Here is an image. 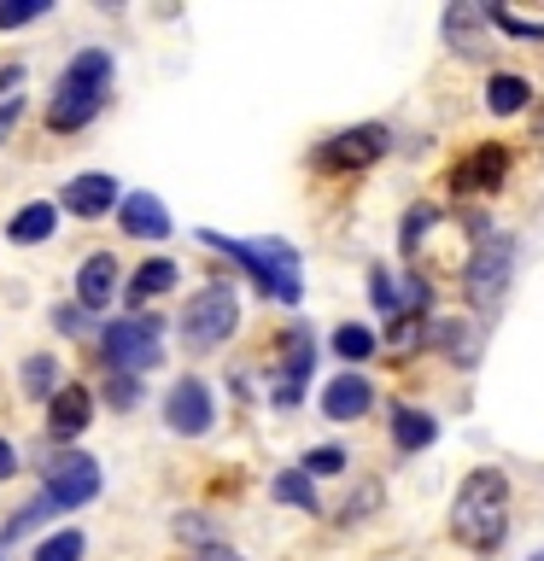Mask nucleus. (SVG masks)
I'll use <instances>...</instances> for the list:
<instances>
[{
  "label": "nucleus",
  "instance_id": "obj_18",
  "mask_svg": "<svg viewBox=\"0 0 544 561\" xmlns=\"http://www.w3.org/2000/svg\"><path fill=\"white\" fill-rule=\"evenodd\" d=\"M53 228H59V205H47V199H35L24 210H12V222H7V240L12 245H42Z\"/></svg>",
  "mask_w": 544,
  "mask_h": 561
},
{
  "label": "nucleus",
  "instance_id": "obj_26",
  "mask_svg": "<svg viewBox=\"0 0 544 561\" xmlns=\"http://www.w3.org/2000/svg\"><path fill=\"white\" fill-rule=\"evenodd\" d=\"M333 351H340V363H369L375 357V333L345 322V328H333Z\"/></svg>",
  "mask_w": 544,
  "mask_h": 561
},
{
  "label": "nucleus",
  "instance_id": "obj_24",
  "mask_svg": "<svg viewBox=\"0 0 544 561\" xmlns=\"http://www.w3.org/2000/svg\"><path fill=\"white\" fill-rule=\"evenodd\" d=\"M270 491H275L281 503L305 508V515H316V508H322V503H316V485H310V473H305V468H281Z\"/></svg>",
  "mask_w": 544,
  "mask_h": 561
},
{
  "label": "nucleus",
  "instance_id": "obj_3",
  "mask_svg": "<svg viewBox=\"0 0 544 561\" xmlns=\"http://www.w3.org/2000/svg\"><path fill=\"white\" fill-rule=\"evenodd\" d=\"M112 53L105 47H82L77 59L65 65V77H59V94H53L47 105V129H82V123H94L100 117V105L105 94H112Z\"/></svg>",
  "mask_w": 544,
  "mask_h": 561
},
{
  "label": "nucleus",
  "instance_id": "obj_28",
  "mask_svg": "<svg viewBox=\"0 0 544 561\" xmlns=\"http://www.w3.org/2000/svg\"><path fill=\"white\" fill-rule=\"evenodd\" d=\"M439 222V210L433 205H410V210H404V234H398V245H404V252H421V240H428V228Z\"/></svg>",
  "mask_w": 544,
  "mask_h": 561
},
{
  "label": "nucleus",
  "instance_id": "obj_33",
  "mask_svg": "<svg viewBox=\"0 0 544 561\" xmlns=\"http://www.w3.org/2000/svg\"><path fill=\"white\" fill-rule=\"evenodd\" d=\"M375 508H381V485H363L351 503H340V520H345V526H351V520H369Z\"/></svg>",
  "mask_w": 544,
  "mask_h": 561
},
{
  "label": "nucleus",
  "instance_id": "obj_16",
  "mask_svg": "<svg viewBox=\"0 0 544 561\" xmlns=\"http://www.w3.org/2000/svg\"><path fill=\"white\" fill-rule=\"evenodd\" d=\"M117 210H123V234L129 240H165L170 234V210L158 205L152 193H129Z\"/></svg>",
  "mask_w": 544,
  "mask_h": 561
},
{
  "label": "nucleus",
  "instance_id": "obj_11",
  "mask_svg": "<svg viewBox=\"0 0 544 561\" xmlns=\"http://www.w3.org/2000/svg\"><path fill=\"white\" fill-rule=\"evenodd\" d=\"M117 280H123V263L112 252H88L82 270H77V305L82 310H105L117 298Z\"/></svg>",
  "mask_w": 544,
  "mask_h": 561
},
{
  "label": "nucleus",
  "instance_id": "obj_38",
  "mask_svg": "<svg viewBox=\"0 0 544 561\" xmlns=\"http://www.w3.org/2000/svg\"><path fill=\"white\" fill-rule=\"evenodd\" d=\"M200 561H235V550H223V543H205Z\"/></svg>",
  "mask_w": 544,
  "mask_h": 561
},
{
  "label": "nucleus",
  "instance_id": "obj_20",
  "mask_svg": "<svg viewBox=\"0 0 544 561\" xmlns=\"http://www.w3.org/2000/svg\"><path fill=\"white\" fill-rule=\"evenodd\" d=\"M369 298H375V310L386 316V322H410V280H404V275L375 270V275H369Z\"/></svg>",
  "mask_w": 544,
  "mask_h": 561
},
{
  "label": "nucleus",
  "instance_id": "obj_19",
  "mask_svg": "<svg viewBox=\"0 0 544 561\" xmlns=\"http://www.w3.org/2000/svg\"><path fill=\"white\" fill-rule=\"evenodd\" d=\"M439 438V421L428 415V410H410V403H393V445L398 450H428Z\"/></svg>",
  "mask_w": 544,
  "mask_h": 561
},
{
  "label": "nucleus",
  "instance_id": "obj_9",
  "mask_svg": "<svg viewBox=\"0 0 544 561\" xmlns=\"http://www.w3.org/2000/svg\"><path fill=\"white\" fill-rule=\"evenodd\" d=\"M509 182V152L503 147H474L445 170V187L456 199H474V193H498Z\"/></svg>",
  "mask_w": 544,
  "mask_h": 561
},
{
  "label": "nucleus",
  "instance_id": "obj_14",
  "mask_svg": "<svg viewBox=\"0 0 544 561\" xmlns=\"http://www.w3.org/2000/svg\"><path fill=\"white\" fill-rule=\"evenodd\" d=\"M88 421H94V398H88V386L65 380L59 398L47 403V433L53 438H77V433H88Z\"/></svg>",
  "mask_w": 544,
  "mask_h": 561
},
{
  "label": "nucleus",
  "instance_id": "obj_7",
  "mask_svg": "<svg viewBox=\"0 0 544 561\" xmlns=\"http://www.w3.org/2000/svg\"><path fill=\"white\" fill-rule=\"evenodd\" d=\"M386 152H393V129H386V123H358V129L328 135L322 147L310 152V164H316V170H328V175H351V170L381 164Z\"/></svg>",
  "mask_w": 544,
  "mask_h": 561
},
{
  "label": "nucleus",
  "instance_id": "obj_25",
  "mask_svg": "<svg viewBox=\"0 0 544 561\" xmlns=\"http://www.w3.org/2000/svg\"><path fill=\"white\" fill-rule=\"evenodd\" d=\"M47 515H59V503H53L47 491H42V497H35L30 508H18V515L7 520V533H0V543H18V538H30V533H35V526H42Z\"/></svg>",
  "mask_w": 544,
  "mask_h": 561
},
{
  "label": "nucleus",
  "instance_id": "obj_12",
  "mask_svg": "<svg viewBox=\"0 0 544 561\" xmlns=\"http://www.w3.org/2000/svg\"><path fill=\"white\" fill-rule=\"evenodd\" d=\"M486 24H491V7H480V0H456L439 30H445V42L463 53V59H480L486 53Z\"/></svg>",
  "mask_w": 544,
  "mask_h": 561
},
{
  "label": "nucleus",
  "instance_id": "obj_21",
  "mask_svg": "<svg viewBox=\"0 0 544 561\" xmlns=\"http://www.w3.org/2000/svg\"><path fill=\"white\" fill-rule=\"evenodd\" d=\"M480 333H486V328H474V322H463V316H456V322H433L428 340L445 345L463 368H474V357H480Z\"/></svg>",
  "mask_w": 544,
  "mask_h": 561
},
{
  "label": "nucleus",
  "instance_id": "obj_34",
  "mask_svg": "<svg viewBox=\"0 0 544 561\" xmlns=\"http://www.w3.org/2000/svg\"><path fill=\"white\" fill-rule=\"evenodd\" d=\"M53 328H59V333H82L88 328V310L82 305H53Z\"/></svg>",
  "mask_w": 544,
  "mask_h": 561
},
{
  "label": "nucleus",
  "instance_id": "obj_13",
  "mask_svg": "<svg viewBox=\"0 0 544 561\" xmlns=\"http://www.w3.org/2000/svg\"><path fill=\"white\" fill-rule=\"evenodd\" d=\"M117 205V182L105 170H82L65 182V210L70 217H105V210Z\"/></svg>",
  "mask_w": 544,
  "mask_h": 561
},
{
  "label": "nucleus",
  "instance_id": "obj_22",
  "mask_svg": "<svg viewBox=\"0 0 544 561\" xmlns=\"http://www.w3.org/2000/svg\"><path fill=\"white\" fill-rule=\"evenodd\" d=\"M526 100H533V82H526V77H509V70H498V77L486 82V105H491L498 117L526 112Z\"/></svg>",
  "mask_w": 544,
  "mask_h": 561
},
{
  "label": "nucleus",
  "instance_id": "obj_6",
  "mask_svg": "<svg viewBox=\"0 0 544 561\" xmlns=\"http://www.w3.org/2000/svg\"><path fill=\"white\" fill-rule=\"evenodd\" d=\"M100 351L117 375L135 380V375H147V368L165 363V333H158V322H147V316H123V322H105Z\"/></svg>",
  "mask_w": 544,
  "mask_h": 561
},
{
  "label": "nucleus",
  "instance_id": "obj_30",
  "mask_svg": "<svg viewBox=\"0 0 544 561\" xmlns=\"http://www.w3.org/2000/svg\"><path fill=\"white\" fill-rule=\"evenodd\" d=\"M35 561H82V533L77 526H65V533H53L42 550H35Z\"/></svg>",
  "mask_w": 544,
  "mask_h": 561
},
{
  "label": "nucleus",
  "instance_id": "obj_2",
  "mask_svg": "<svg viewBox=\"0 0 544 561\" xmlns=\"http://www.w3.org/2000/svg\"><path fill=\"white\" fill-rule=\"evenodd\" d=\"M509 480L498 468H474L463 491H456V503H451V533L468 543V550H498L503 533H509Z\"/></svg>",
  "mask_w": 544,
  "mask_h": 561
},
{
  "label": "nucleus",
  "instance_id": "obj_10",
  "mask_svg": "<svg viewBox=\"0 0 544 561\" xmlns=\"http://www.w3.org/2000/svg\"><path fill=\"white\" fill-rule=\"evenodd\" d=\"M47 497L59 503V515H65V508L94 503L100 497V462H94V456H82V450H65L59 462L47 468Z\"/></svg>",
  "mask_w": 544,
  "mask_h": 561
},
{
  "label": "nucleus",
  "instance_id": "obj_15",
  "mask_svg": "<svg viewBox=\"0 0 544 561\" xmlns=\"http://www.w3.org/2000/svg\"><path fill=\"white\" fill-rule=\"evenodd\" d=\"M369 403H375V386L363 375H333L328 392H322V415L328 421H358V415H369Z\"/></svg>",
  "mask_w": 544,
  "mask_h": 561
},
{
  "label": "nucleus",
  "instance_id": "obj_8",
  "mask_svg": "<svg viewBox=\"0 0 544 561\" xmlns=\"http://www.w3.org/2000/svg\"><path fill=\"white\" fill-rule=\"evenodd\" d=\"M165 421H170V433H182V438L211 433V421H217V398H211V386L200 375H182L165 392Z\"/></svg>",
  "mask_w": 544,
  "mask_h": 561
},
{
  "label": "nucleus",
  "instance_id": "obj_37",
  "mask_svg": "<svg viewBox=\"0 0 544 561\" xmlns=\"http://www.w3.org/2000/svg\"><path fill=\"white\" fill-rule=\"evenodd\" d=\"M7 473H18V450L7 445V438H0V480H7Z\"/></svg>",
  "mask_w": 544,
  "mask_h": 561
},
{
  "label": "nucleus",
  "instance_id": "obj_27",
  "mask_svg": "<svg viewBox=\"0 0 544 561\" xmlns=\"http://www.w3.org/2000/svg\"><path fill=\"white\" fill-rule=\"evenodd\" d=\"M24 392L30 398H59V368H53V357H30L24 363Z\"/></svg>",
  "mask_w": 544,
  "mask_h": 561
},
{
  "label": "nucleus",
  "instance_id": "obj_32",
  "mask_svg": "<svg viewBox=\"0 0 544 561\" xmlns=\"http://www.w3.org/2000/svg\"><path fill=\"white\" fill-rule=\"evenodd\" d=\"M35 18H47V0H7V7H0V30L35 24Z\"/></svg>",
  "mask_w": 544,
  "mask_h": 561
},
{
  "label": "nucleus",
  "instance_id": "obj_4",
  "mask_svg": "<svg viewBox=\"0 0 544 561\" xmlns=\"http://www.w3.org/2000/svg\"><path fill=\"white\" fill-rule=\"evenodd\" d=\"M509 280H515V234H503V228H491L486 240H474V257L463 270V293L474 310H498Z\"/></svg>",
  "mask_w": 544,
  "mask_h": 561
},
{
  "label": "nucleus",
  "instance_id": "obj_23",
  "mask_svg": "<svg viewBox=\"0 0 544 561\" xmlns=\"http://www.w3.org/2000/svg\"><path fill=\"white\" fill-rule=\"evenodd\" d=\"M170 287H175V263L170 257H147L135 270V280H129V305H147V298L170 293Z\"/></svg>",
  "mask_w": 544,
  "mask_h": 561
},
{
  "label": "nucleus",
  "instance_id": "obj_17",
  "mask_svg": "<svg viewBox=\"0 0 544 561\" xmlns=\"http://www.w3.org/2000/svg\"><path fill=\"white\" fill-rule=\"evenodd\" d=\"M310 363H316V340H310V328L298 322V328H287V340H281V386H287V392H305Z\"/></svg>",
  "mask_w": 544,
  "mask_h": 561
},
{
  "label": "nucleus",
  "instance_id": "obj_1",
  "mask_svg": "<svg viewBox=\"0 0 544 561\" xmlns=\"http://www.w3.org/2000/svg\"><path fill=\"white\" fill-rule=\"evenodd\" d=\"M200 240L211 245V252L235 257L240 270L263 287V298H275V305H298V298H305V263H298V252L287 240H228V234H217V228H205Z\"/></svg>",
  "mask_w": 544,
  "mask_h": 561
},
{
  "label": "nucleus",
  "instance_id": "obj_31",
  "mask_svg": "<svg viewBox=\"0 0 544 561\" xmlns=\"http://www.w3.org/2000/svg\"><path fill=\"white\" fill-rule=\"evenodd\" d=\"M491 24H498L503 35H515V42H544V24H533V18H515L509 7H491Z\"/></svg>",
  "mask_w": 544,
  "mask_h": 561
},
{
  "label": "nucleus",
  "instance_id": "obj_29",
  "mask_svg": "<svg viewBox=\"0 0 544 561\" xmlns=\"http://www.w3.org/2000/svg\"><path fill=\"white\" fill-rule=\"evenodd\" d=\"M298 468L310 473V480H328V473H345V445H316L298 456Z\"/></svg>",
  "mask_w": 544,
  "mask_h": 561
},
{
  "label": "nucleus",
  "instance_id": "obj_36",
  "mask_svg": "<svg viewBox=\"0 0 544 561\" xmlns=\"http://www.w3.org/2000/svg\"><path fill=\"white\" fill-rule=\"evenodd\" d=\"M12 88H24V65H0V94H12ZM0 105H7V100H0Z\"/></svg>",
  "mask_w": 544,
  "mask_h": 561
},
{
  "label": "nucleus",
  "instance_id": "obj_35",
  "mask_svg": "<svg viewBox=\"0 0 544 561\" xmlns=\"http://www.w3.org/2000/svg\"><path fill=\"white\" fill-rule=\"evenodd\" d=\"M18 117H24V100H7V105H0V140L18 129Z\"/></svg>",
  "mask_w": 544,
  "mask_h": 561
},
{
  "label": "nucleus",
  "instance_id": "obj_5",
  "mask_svg": "<svg viewBox=\"0 0 544 561\" xmlns=\"http://www.w3.org/2000/svg\"><path fill=\"white\" fill-rule=\"evenodd\" d=\"M235 328H240V298L228 280H211L205 293L188 298V310H182V345L188 351H217L235 340Z\"/></svg>",
  "mask_w": 544,
  "mask_h": 561
}]
</instances>
